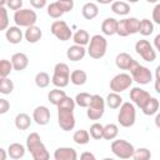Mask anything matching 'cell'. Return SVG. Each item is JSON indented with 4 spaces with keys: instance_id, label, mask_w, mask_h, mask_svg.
<instances>
[{
    "instance_id": "cell-1",
    "label": "cell",
    "mask_w": 160,
    "mask_h": 160,
    "mask_svg": "<svg viewBox=\"0 0 160 160\" xmlns=\"http://www.w3.org/2000/svg\"><path fill=\"white\" fill-rule=\"evenodd\" d=\"M88 45H89V48H88L86 52L89 54L90 58L99 60L105 56L106 49H108V41L102 35H100V34L92 35L90 38V41Z\"/></svg>"
},
{
    "instance_id": "cell-2",
    "label": "cell",
    "mask_w": 160,
    "mask_h": 160,
    "mask_svg": "<svg viewBox=\"0 0 160 160\" xmlns=\"http://www.w3.org/2000/svg\"><path fill=\"white\" fill-rule=\"evenodd\" d=\"M51 82L58 89L66 88L70 82V69L65 62H58L54 66V74L51 78Z\"/></svg>"
},
{
    "instance_id": "cell-3",
    "label": "cell",
    "mask_w": 160,
    "mask_h": 160,
    "mask_svg": "<svg viewBox=\"0 0 160 160\" xmlns=\"http://www.w3.org/2000/svg\"><path fill=\"white\" fill-rule=\"evenodd\" d=\"M119 114H118V121L122 128H131L135 124L136 119V110L135 106L130 101H125L121 104L119 108Z\"/></svg>"
},
{
    "instance_id": "cell-4",
    "label": "cell",
    "mask_w": 160,
    "mask_h": 160,
    "mask_svg": "<svg viewBox=\"0 0 160 160\" xmlns=\"http://www.w3.org/2000/svg\"><path fill=\"white\" fill-rule=\"evenodd\" d=\"M14 21L18 28H30L34 26L38 21V15L35 10L31 9H20L14 14Z\"/></svg>"
},
{
    "instance_id": "cell-5",
    "label": "cell",
    "mask_w": 160,
    "mask_h": 160,
    "mask_svg": "<svg viewBox=\"0 0 160 160\" xmlns=\"http://www.w3.org/2000/svg\"><path fill=\"white\" fill-rule=\"evenodd\" d=\"M139 26H140V20L136 18H125L122 20L118 21V28H116V34L121 38H126L129 35H134L139 32Z\"/></svg>"
},
{
    "instance_id": "cell-6",
    "label": "cell",
    "mask_w": 160,
    "mask_h": 160,
    "mask_svg": "<svg viewBox=\"0 0 160 160\" xmlns=\"http://www.w3.org/2000/svg\"><path fill=\"white\" fill-rule=\"evenodd\" d=\"M111 151L115 156L122 159V160H128L134 154V146L131 142L124 140V139H118V140H112L111 142Z\"/></svg>"
},
{
    "instance_id": "cell-7",
    "label": "cell",
    "mask_w": 160,
    "mask_h": 160,
    "mask_svg": "<svg viewBox=\"0 0 160 160\" xmlns=\"http://www.w3.org/2000/svg\"><path fill=\"white\" fill-rule=\"evenodd\" d=\"M86 109V115L90 120H99L102 118L105 111V100L100 95L95 94L91 96L90 105Z\"/></svg>"
},
{
    "instance_id": "cell-8",
    "label": "cell",
    "mask_w": 160,
    "mask_h": 160,
    "mask_svg": "<svg viewBox=\"0 0 160 160\" xmlns=\"http://www.w3.org/2000/svg\"><path fill=\"white\" fill-rule=\"evenodd\" d=\"M130 76L132 79V81H136L138 84L140 85H146L149 84L151 80H152V74L151 71L144 66V65H140L138 61L135 62V65L131 68L130 70Z\"/></svg>"
},
{
    "instance_id": "cell-9",
    "label": "cell",
    "mask_w": 160,
    "mask_h": 160,
    "mask_svg": "<svg viewBox=\"0 0 160 160\" xmlns=\"http://www.w3.org/2000/svg\"><path fill=\"white\" fill-rule=\"evenodd\" d=\"M135 51L140 58L148 62H152L156 59V51L154 50V46L145 39H140L135 44Z\"/></svg>"
},
{
    "instance_id": "cell-10",
    "label": "cell",
    "mask_w": 160,
    "mask_h": 160,
    "mask_svg": "<svg viewBox=\"0 0 160 160\" xmlns=\"http://www.w3.org/2000/svg\"><path fill=\"white\" fill-rule=\"evenodd\" d=\"M131 84H132V79H131L130 74L120 72L110 80V90H111V92L119 94V92L128 90L131 86Z\"/></svg>"
},
{
    "instance_id": "cell-11",
    "label": "cell",
    "mask_w": 160,
    "mask_h": 160,
    "mask_svg": "<svg viewBox=\"0 0 160 160\" xmlns=\"http://www.w3.org/2000/svg\"><path fill=\"white\" fill-rule=\"evenodd\" d=\"M51 34L60 41H68L72 36V31L64 20H55L50 26Z\"/></svg>"
},
{
    "instance_id": "cell-12",
    "label": "cell",
    "mask_w": 160,
    "mask_h": 160,
    "mask_svg": "<svg viewBox=\"0 0 160 160\" xmlns=\"http://www.w3.org/2000/svg\"><path fill=\"white\" fill-rule=\"evenodd\" d=\"M58 122L64 131H70L75 128V116L71 110L58 109Z\"/></svg>"
},
{
    "instance_id": "cell-13",
    "label": "cell",
    "mask_w": 160,
    "mask_h": 160,
    "mask_svg": "<svg viewBox=\"0 0 160 160\" xmlns=\"http://www.w3.org/2000/svg\"><path fill=\"white\" fill-rule=\"evenodd\" d=\"M150 98H151L150 94L146 90H144V89H141L139 86H135V88H132L130 90V100L132 101L131 104L132 105H136L140 109L148 102V100Z\"/></svg>"
},
{
    "instance_id": "cell-14",
    "label": "cell",
    "mask_w": 160,
    "mask_h": 160,
    "mask_svg": "<svg viewBox=\"0 0 160 160\" xmlns=\"http://www.w3.org/2000/svg\"><path fill=\"white\" fill-rule=\"evenodd\" d=\"M32 120L38 125H46L50 121V110L44 105L36 106L32 111Z\"/></svg>"
},
{
    "instance_id": "cell-15",
    "label": "cell",
    "mask_w": 160,
    "mask_h": 160,
    "mask_svg": "<svg viewBox=\"0 0 160 160\" xmlns=\"http://www.w3.org/2000/svg\"><path fill=\"white\" fill-rule=\"evenodd\" d=\"M136 60H134V58L128 54V52H119L115 58V65L120 69V70H131V68L135 65Z\"/></svg>"
},
{
    "instance_id": "cell-16",
    "label": "cell",
    "mask_w": 160,
    "mask_h": 160,
    "mask_svg": "<svg viewBox=\"0 0 160 160\" xmlns=\"http://www.w3.org/2000/svg\"><path fill=\"white\" fill-rule=\"evenodd\" d=\"M54 160H78V152L69 146L58 148L54 151Z\"/></svg>"
},
{
    "instance_id": "cell-17",
    "label": "cell",
    "mask_w": 160,
    "mask_h": 160,
    "mask_svg": "<svg viewBox=\"0 0 160 160\" xmlns=\"http://www.w3.org/2000/svg\"><path fill=\"white\" fill-rule=\"evenodd\" d=\"M10 62L12 65V70H16V71H22L28 68L29 65V58L26 54L24 52H15L11 59H10Z\"/></svg>"
},
{
    "instance_id": "cell-18",
    "label": "cell",
    "mask_w": 160,
    "mask_h": 160,
    "mask_svg": "<svg viewBox=\"0 0 160 160\" xmlns=\"http://www.w3.org/2000/svg\"><path fill=\"white\" fill-rule=\"evenodd\" d=\"M86 55V49L84 46H79V45H72L70 48H68L66 50V58L70 61H80L84 59V56Z\"/></svg>"
},
{
    "instance_id": "cell-19",
    "label": "cell",
    "mask_w": 160,
    "mask_h": 160,
    "mask_svg": "<svg viewBox=\"0 0 160 160\" xmlns=\"http://www.w3.org/2000/svg\"><path fill=\"white\" fill-rule=\"evenodd\" d=\"M5 38L10 44H19V42H21V40L24 38V32L18 26H10L6 29Z\"/></svg>"
},
{
    "instance_id": "cell-20",
    "label": "cell",
    "mask_w": 160,
    "mask_h": 160,
    "mask_svg": "<svg viewBox=\"0 0 160 160\" xmlns=\"http://www.w3.org/2000/svg\"><path fill=\"white\" fill-rule=\"evenodd\" d=\"M41 36H42V31H41V29H40L39 26H36V25L28 28V29L25 30V32H24V38H25V40H26L29 44H36V42L41 39Z\"/></svg>"
},
{
    "instance_id": "cell-21",
    "label": "cell",
    "mask_w": 160,
    "mask_h": 160,
    "mask_svg": "<svg viewBox=\"0 0 160 160\" xmlns=\"http://www.w3.org/2000/svg\"><path fill=\"white\" fill-rule=\"evenodd\" d=\"M6 152H8V156H10V159L20 160L25 155V146L21 145L20 142H12V144L9 145Z\"/></svg>"
},
{
    "instance_id": "cell-22",
    "label": "cell",
    "mask_w": 160,
    "mask_h": 160,
    "mask_svg": "<svg viewBox=\"0 0 160 160\" xmlns=\"http://www.w3.org/2000/svg\"><path fill=\"white\" fill-rule=\"evenodd\" d=\"M116 28H118V20L114 18H106L101 22V32L106 36H111L116 34Z\"/></svg>"
},
{
    "instance_id": "cell-23",
    "label": "cell",
    "mask_w": 160,
    "mask_h": 160,
    "mask_svg": "<svg viewBox=\"0 0 160 160\" xmlns=\"http://www.w3.org/2000/svg\"><path fill=\"white\" fill-rule=\"evenodd\" d=\"M32 156V160H49L50 159V154L48 151V149L45 148V145L42 144V141L36 145L35 148H32L29 151Z\"/></svg>"
},
{
    "instance_id": "cell-24",
    "label": "cell",
    "mask_w": 160,
    "mask_h": 160,
    "mask_svg": "<svg viewBox=\"0 0 160 160\" xmlns=\"http://www.w3.org/2000/svg\"><path fill=\"white\" fill-rule=\"evenodd\" d=\"M81 14L84 16V19L86 20H92L98 16L99 14V8L95 2H86L84 4L82 9H81Z\"/></svg>"
},
{
    "instance_id": "cell-25",
    "label": "cell",
    "mask_w": 160,
    "mask_h": 160,
    "mask_svg": "<svg viewBox=\"0 0 160 160\" xmlns=\"http://www.w3.org/2000/svg\"><path fill=\"white\" fill-rule=\"evenodd\" d=\"M88 80V74L84 71V70H74L70 72V82L75 86H81L86 82Z\"/></svg>"
},
{
    "instance_id": "cell-26",
    "label": "cell",
    "mask_w": 160,
    "mask_h": 160,
    "mask_svg": "<svg viewBox=\"0 0 160 160\" xmlns=\"http://www.w3.org/2000/svg\"><path fill=\"white\" fill-rule=\"evenodd\" d=\"M14 121H15L16 129H19V130H26L31 125V119H30V116L26 112H19L15 116Z\"/></svg>"
},
{
    "instance_id": "cell-27",
    "label": "cell",
    "mask_w": 160,
    "mask_h": 160,
    "mask_svg": "<svg viewBox=\"0 0 160 160\" xmlns=\"http://www.w3.org/2000/svg\"><path fill=\"white\" fill-rule=\"evenodd\" d=\"M66 96H68V95H66V92H65L64 90L55 88V89H52V90L49 91V94H48V100H49L52 105L58 106V105L61 102V100H62L64 98H66Z\"/></svg>"
},
{
    "instance_id": "cell-28",
    "label": "cell",
    "mask_w": 160,
    "mask_h": 160,
    "mask_svg": "<svg viewBox=\"0 0 160 160\" xmlns=\"http://www.w3.org/2000/svg\"><path fill=\"white\" fill-rule=\"evenodd\" d=\"M158 110H159V100L156 99V98H150L149 100H148V102L141 108V111L145 114V115H148V116H151V115H155L156 112H158Z\"/></svg>"
},
{
    "instance_id": "cell-29",
    "label": "cell",
    "mask_w": 160,
    "mask_h": 160,
    "mask_svg": "<svg viewBox=\"0 0 160 160\" xmlns=\"http://www.w3.org/2000/svg\"><path fill=\"white\" fill-rule=\"evenodd\" d=\"M72 40L75 42V45H79V46H85L89 44L90 41V35L86 30L84 29H79L74 35H72Z\"/></svg>"
},
{
    "instance_id": "cell-30",
    "label": "cell",
    "mask_w": 160,
    "mask_h": 160,
    "mask_svg": "<svg viewBox=\"0 0 160 160\" xmlns=\"http://www.w3.org/2000/svg\"><path fill=\"white\" fill-rule=\"evenodd\" d=\"M111 11L116 15L124 16L130 12V5L125 1H114L111 4Z\"/></svg>"
},
{
    "instance_id": "cell-31",
    "label": "cell",
    "mask_w": 160,
    "mask_h": 160,
    "mask_svg": "<svg viewBox=\"0 0 160 160\" xmlns=\"http://www.w3.org/2000/svg\"><path fill=\"white\" fill-rule=\"evenodd\" d=\"M104 100H105V105L109 106L110 109H119L122 104V98L120 96V94H116V92L108 94L106 99Z\"/></svg>"
},
{
    "instance_id": "cell-32",
    "label": "cell",
    "mask_w": 160,
    "mask_h": 160,
    "mask_svg": "<svg viewBox=\"0 0 160 160\" xmlns=\"http://www.w3.org/2000/svg\"><path fill=\"white\" fill-rule=\"evenodd\" d=\"M119 134V128L116 124H106L102 129V139L105 140H114Z\"/></svg>"
},
{
    "instance_id": "cell-33",
    "label": "cell",
    "mask_w": 160,
    "mask_h": 160,
    "mask_svg": "<svg viewBox=\"0 0 160 160\" xmlns=\"http://www.w3.org/2000/svg\"><path fill=\"white\" fill-rule=\"evenodd\" d=\"M72 140L75 144L78 145H86L89 141H90V135L88 132V130H84V129H80V130H76L72 135Z\"/></svg>"
},
{
    "instance_id": "cell-34",
    "label": "cell",
    "mask_w": 160,
    "mask_h": 160,
    "mask_svg": "<svg viewBox=\"0 0 160 160\" xmlns=\"http://www.w3.org/2000/svg\"><path fill=\"white\" fill-rule=\"evenodd\" d=\"M139 32L142 36H149L154 32V24L149 19H142L140 20V26H139Z\"/></svg>"
},
{
    "instance_id": "cell-35",
    "label": "cell",
    "mask_w": 160,
    "mask_h": 160,
    "mask_svg": "<svg viewBox=\"0 0 160 160\" xmlns=\"http://www.w3.org/2000/svg\"><path fill=\"white\" fill-rule=\"evenodd\" d=\"M49 84H50V76H49L48 72L40 71V72H38V74L35 75V85H36L38 88L44 89V88L49 86Z\"/></svg>"
},
{
    "instance_id": "cell-36",
    "label": "cell",
    "mask_w": 160,
    "mask_h": 160,
    "mask_svg": "<svg viewBox=\"0 0 160 160\" xmlns=\"http://www.w3.org/2000/svg\"><path fill=\"white\" fill-rule=\"evenodd\" d=\"M91 96H92V95H90L89 92H79V94L75 96V99H74L75 105H78V106H80V108H88V106L90 105Z\"/></svg>"
},
{
    "instance_id": "cell-37",
    "label": "cell",
    "mask_w": 160,
    "mask_h": 160,
    "mask_svg": "<svg viewBox=\"0 0 160 160\" xmlns=\"http://www.w3.org/2000/svg\"><path fill=\"white\" fill-rule=\"evenodd\" d=\"M14 90V82L12 80H10L9 78H2L0 80V94L4 95H9L11 94Z\"/></svg>"
},
{
    "instance_id": "cell-38",
    "label": "cell",
    "mask_w": 160,
    "mask_h": 160,
    "mask_svg": "<svg viewBox=\"0 0 160 160\" xmlns=\"http://www.w3.org/2000/svg\"><path fill=\"white\" fill-rule=\"evenodd\" d=\"M46 12H48V15H49L50 18H52V19H59V18H61L62 14H64V12L61 11V9H60V6L58 5L56 1L50 2V4L48 5V10H46Z\"/></svg>"
},
{
    "instance_id": "cell-39",
    "label": "cell",
    "mask_w": 160,
    "mask_h": 160,
    "mask_svg": "<svg viewBox=\"0 0 160 160\" xmlns=\"http://www.w3.org/2000/svg\"><path fill=\"white\" fill-rule=\"evenodd\" d=\"M102 129H104V125H101L100 122H94L90 126V131H88V132L92 139L100 140V139H102Z\"/></svg>"
},
{
    "instance_id": "cell-40",
    "label": "cell",
    "mask_w": 160,
    "mask_h": 160,
    "mask_svg": "<svg viewBox=\"0 0 160 160\" xmlns=\"http://www.w3.org/2000/svg\"><path fill=\"white\" fill-rule=\"evenodd\" d=\"M134 160H150L151 158V152L149 149L146 148H139L136 150H134V154L131 156Z\"/></svg>"
},
{
    "instance_id": "cell-41",
    "label": "cell",
    "mask_w": 160,
    "mask_h": 160,
    "mask_svg": "<svg viewBox=\"0 0 160 160\" xmlns=\"http://www.w3.org/2000/svg\"><path fill=\"white\" fill-rule=\"evenodd\" d=\"M41 142V138L38 132H31L28 135L26 138V149L30 151L32 148H35L36 145H39Z\"/></svg>"
},
{
    "instance_id": "cell-42",
    "label": "cell",
    "mask_w": 160,
    "mask_h": 160,
    "mask_svg": "<svg viewBox=\"0 0 160 160\" xmlns=\"http://www.w3.org/2000/svg\"><path fill=\"white\" fill-rule=\"evenodd\" d=\"M11 71H12V65H11L10 60L1 59L0 60V76L1 78H8Z\"/></svg>"
},
{
    "instance_id": "cell-43",
    "label": "cell",
    "mask_w": 160,
    "mask_h": 160,
    "mask_svg": "<svg viewBox=\"0 0 160 160\" xmlns=\"http://www.w3.org/2000/svg\"><path fill=\"white\" fill-rule=\"evenodd\" d=\"M58 109H61V110H71V111H74V109H75V101H74V99L70 98V96L64 98V99L61 100V102L58 105Z\"/></svg>"
},
{
    "instance_id": "cell-44",
    "label": "cell",
    "mask_w": 160,
    "mask_h": 160,
    "mask_svg": "<svg viewBox=\"0 0 160 160\" xmlns=\"http://www.w3.org/2000/svg\"><path fill=\"white\" fill-rule=\"evenodd\" d=\"M9 28V15L5 6L0 8V31L6 30Z\"/></svg>"
},
{
    "instance_id": "cell-45",
    "label": "cell",
    "mask_w": 160,
    "mask_h": 160,
    "mask_svg": "<svg viewBox=\"0 0 160 160\" xmlns=\"http://www.w3.org/2000/svg\"><path fill=\"white\" fill-rule=\"evenodd\" d=\"M56 2L60 6V9H61L62 12H69L74 8V1L72 0H58Z\"/></svg>"
},
{
    "instance_id": "cell-46",
    "label": "cell",
    "mask_w": 160,
    "mask_h": 160,
    "mask_svg": "<svg viewBox=\"0 0 160 160\" xmlns=\"http://www.w3.org/2000/svg\"><path fill=\"white\" fill-rule=\"evenodd\" d=\"M6 5L11 10L18 11V10L22 9V0H9V1H6Z\"/></svg>"
},
{
    "instance_id": "cell-47",
    "label": "cell",
    "mask_w": 160,
    "mask_h": 160,
    "mask_svg": "<svg viewBox=\"0 0 160 160\" xmlns=\"http://www.w3.org/2000/svg\"><path fill=\"white\" fill-rule=\"evenodd\" d=\"M9 109H10V102L6 99L0 98V115L6 114L9 111Z\"/></svg>"
},
{
    "instance_id": "cell-48",
    "label": "cell",
    "mask_w": 160,
    "mask_h": 160,
    "mask_svg": "<svg viewBox=\"0 0 160 160\" xmlns=\"http://www.w3.org/2000/svg\"><path fill=\"white\" fill-rule=\"evenodd\" d=\"M152 20H154L155 24H159L160 25V4H156L155 8H154V10H152Z\"/></svg>"
},
{
    "instance_id": "cell-49",
    "label": "cell",
    "mask_w": 160,
    "mask_h": 160,
    "mask_svg": "<svg viewBox=\"0 0 160 160\" xmlns=\"http://www.w3.org/2000/svg\"><path fill=\"white\" fill-rule=\"evenodd\" d=\"M30 5L34 9H42L46 6V0H30Z\"/></svg>"
},
{
    "instance_id": "cell-50",
    "label": "cell",
    "mask_w": 160,
    "mask_h": 160,
    "mask_svg": "<svg viewBox=\"0 0 160 160\" xmlns=\"http://www.w3.org/2000/svg\"><path fill=\"white\" fill-rule=\"evenodd\" d=\"M80 160H96L95 155L90 151H84L81 155H80Z\"/></svg>"
},
{
    "instance_id": "cell-51",
    "label": "cell",
    "mask_w": 160,
    "mask_h": 160,
    "mask_svg": "<svg viewBox=\"0 0 160 160\" xmlns=\"http://www.w3.org/2000/svg\"><path fill=\"white\" fill-rule=\"evenodd\" d=\"M154 42H155V51L156 50H160V34H158L156 36H155V39H154Z\"/></svg>"
},
{
    "instance_id": "cell-52",
    "label": "cell",
    "mask_w": 160,
    "mask_h": 160,
    "mask_svg": "<svg viewBox=\"0 0 160 160\" xmlns=\"http://www.w3.org/2000/svg\"><path fill=\"white\" fill-rule=\"evenodd\" d=\"M6 158H8L6 150H4L2 148H0V160H6Z\"/></svg>"
},
{
    "instance_id": "cell-53",
    "label": "cell",
    "mask_w": 160,
    "mask_h": 160,
    "mask_svg": "<svg viewBox=\"0 0 160 160\" xmlns=\"http://www.w3.org/2000/svg\"><path fill=\"white\" fill-rule=\"evenodd\" d=\"M5 5H6V0H0V8H2Z\"/></svg>"
},
{
    "instance_id": "cell-54",
    "label": "cell",
    "mask_w": 160,
    "mask_h": 160,
    "mask_svg": "<svg viewBox=\"0 0 160 160\" xmlns=\"http://www.w3.org/2000/svg\"><path fill=\"white\" fill-rule=\"evenodd\" d=\"M102 160H114V159H112V158H104Z\"/></svg>"
},
{
    "instance_id": "cell-55",
    "label": "cell",
    "mask_w": 160,
    "mask_h": 160,
    "mask_svg": "<svg viewBox=\"0 0 160 160\" xmlns=\"http://www.w3.org/2000/svg\"><path fill=\"white\" fill-rule=\"evenodd\" d=\"M1 79H2V78H1V76H0V80H1Z\"/></svg>"
}]
</instances>
